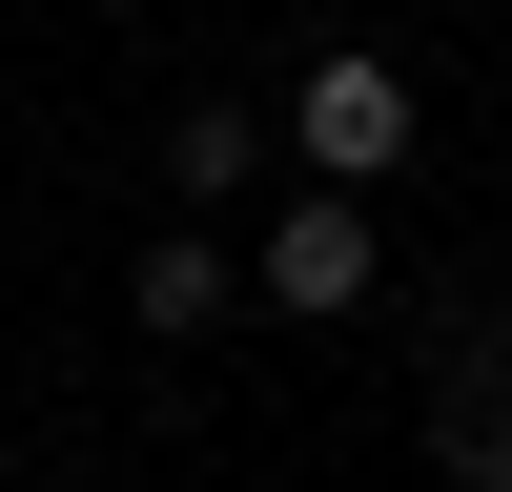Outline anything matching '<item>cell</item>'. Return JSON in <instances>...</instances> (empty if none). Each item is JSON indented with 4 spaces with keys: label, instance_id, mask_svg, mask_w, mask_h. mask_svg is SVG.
<instances>
[{
    "label": "cell",
    "instance_id": "1",
    "mask_svg": "<svg viewBox=\"0 0 512 492\" xmlns=\"http://www.w3.org/2000/svg\"><path fill=\"white\" fill-rule=\"evenodd\" d=\"M246 287H267L287 328H349L369 287H390V226H369V185H308V205H287L267 246H246Z\"/></svg>",
    "mask_w": 512,
    "mask_h": 492
},
{
    "label": "cell",
    "instance_id": "2",
    "mask_svg": "<svg viewBox=\"0 0 512 492\" xmlns=\"http://www.w3.org/2000/svg\"><path fill=\"white\" fill-rule=\"evenodd\" d=\"M287 144H308V185H390V164H410V62L328 41V62L287 82Z\"/></svg>",
    "mask_w": 512,
    "mask_h": 492
},
{
    "label": "cell",
    "instance_id": "3",
    "mask_svg": "<svg viewBox=\"0 0 512 492\" xmlns=\"http://www.w3.org/2000/svg\"><path fill=\"white\" fill-rule=\"evenodd\" d=\"M431 451H451V492H512V328L472 369H451V410H431Z\"/></svg>",
    "mask_w": 512,
    "mask_h": 492
},
{
    "label": "cell",
    "instance_id": "4",
    "mask_svg": "<svg viewBox=\"0 0 512 492\" xmlns=\"http://www.w3.org/2000/svg\"><path fill=\"white\" fill-rule=\"evenodd\" d=\"M226 287H246V267H226V246H205V226H164V246H144V267H123V308H144V328H164V349H185V328H226Z\"/></svg>",
    "mask_w": 512,
    "mask_h": 492
},
{
    "label": "cell",
    "instance_id": "5",
    "mask_svg": "<svg viewBox=\"0 0 512 492\" xmlns=\"http://www.w3.org/2000/svg\"><path fill=\"white\" fill-rule=\"evenodd\" d=\"M164 185L226 205V185H246V103H185V123H164Z\"/></svg>",
    "mask_w": 512,
    "mask_h": 492
}]
</instances>
